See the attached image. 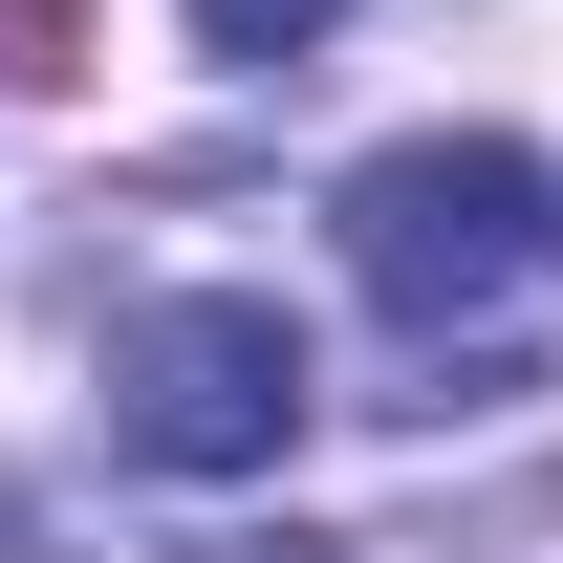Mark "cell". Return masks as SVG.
Returning a JSON list of instances; mask_svg holds the SVG:
<instances>
[{
	"instance_id": "3",
	"label": "cell",
	"mask_w": 563,
	"mask_h": 563,
	"mask_svg": "<svg viewBox=\"0 0 563 563\" xmlns=\"http://www.w3.org/2000/svg\"><path fill=\"white\" fill-rule=\"evenodd\" d=\"M325 22H347V0H196V44H217V66H303Z\"/></svg>"
},
{
	"instance_id": "2",
	"label": "cell",
	"mask_w": 563,
	"mask_h": 563,
	"mask_svg": "<svg viewBox=\"0 0 563 563\" xmlns=\"http://www.w3.org/2000/svg\"><path fill=\"white\" fill-rule=\"evenodd\" d=\"M542 239H563V217H542V152H520V131H390V152L347 174V282L412 325V347L498 325Z\"/></svg>"
},
{
	"instance_id": "1",
	"label": "cell",
	"mask_w": 563,
	"mask_h": 563,
	"mask_svg": "<svg viewBox=\"0 0 563 563\" xmlns=\"http://www.w3.org/2000/svg\"><path fill=\"white\" fill-rule=\"evenodd\" d=\"M325 412V368L261 282H174L109 325V455L131 477H282V433Z\"/></svg>"
}]
</instances>
